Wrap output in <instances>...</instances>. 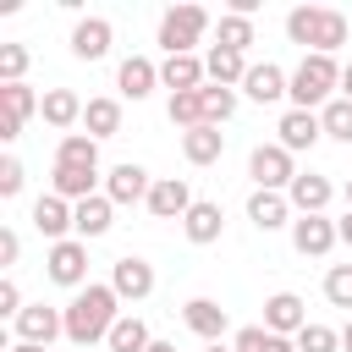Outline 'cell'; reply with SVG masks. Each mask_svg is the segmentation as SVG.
<instances>
[{"mask_svg": "<svg viewBox=\"0 0 352 352\" xmlns=\"http://www.w3.org/2000/svg\"><path fill=\"white\" fill-rule=\"evenodd\" d=\"M116 319H121V297H116V286H94V280H88V286L66 302V341H72V346L110 341Z\"/></svg>", "mask_w": 352, "mask_h": 352, "instance_id": "obj_1", "label": "cell"}, {"mask_svg": "<svg viewBox=\"0 0 352 352\" xmlns=\"http://www.w3.org/2000/svg\"><path fill=\"white\" fill-rule=\"evenodd\" d=\"M346 33H352L346 16L330 11V6H297V11H286V38L302 44L308 55H336L346 44Z\"/></svg>", "mask_w": 352, "mask_h": 352, "instance_id": "obj_2", "label": "cell"}, {"mask_svg": "<svg viewBox=\"0 0 352 352\" xmlns=\"http://www.w3.org/2000/svg\"><path fill=\"white\" fill-rule=\"evenodd\" d=\"M341 88V66H336V55H302L297 60V72H292V110H324L330 104V94Z\"/></svg>", "mask_w": 352, "mask_h": 352, "instance_id": "obj_3", "label": "cell"}, {"mask_svg": "<svg viewBox=\"0 0 352 352\" xmlns=\"http://www.w3.org/2000/svg\"><path fill=\"white\" fill-rule=\"evenodd\" d=\"M209 33V11L204 6H170L160 16V50L165 55H192V44Z\"/></svg>", "mask_w": 352, "mask_h": 352, "instance_id": "obj_4", "label": "cell"}, {"mask_svg": "<svg viewBox=\"0 0 352 352\" xmlns=\"http://www.w3.org/2000/svg\"><path fill=\"white\" fill-rule=\"evenodd\" d=\"M44 275H50L55 286H72V292H82V286H88V242H82V236L50 242V253H44Z\"/></svg>", "mask_w": 352, "mask_h": 352, "instance_id": "obj_5", "label": "cell"}, {"mask_svg": "<svg viewBox=\"0 0 352 352\" xmlns=\"http://www.w3.org/2000/svg\"><path fill=\"white\" fill-rule=\"evenodd\" d=\"M248 176H253V187H264V192H286V187L297 182V165H292V154H286L280 143H258V148L248 154Z\"/></svg>", "mask_w": 352, "mask_h": 352, "instance_id": "obj_6", "label": "cell"}, {"mask_svg": "<svg viewBox=\"0 0 352 352\" xmlns=\"http://www.w3.org/2000/svg\"><path fill=\"white\" fill-rule=\"evenodd\" d=\"M44 99L28 88V82H0V138L11 143V138H22V121L38 110Z\"/></svg>", "mask_w": 352, "mask_h": 352, "instance_id": "obj_7", "label": "cell"}, {"mask_svg": "<svg viewBox=\"0 0 352 352\" xmlns=\"http://www.w3.org/2000/svg\"><path fill=\"white\" fill-rule=\"evenodd\" d=\"M336 242H341L336 220H324V214H297V220H292V248H297L302 258H324Z\"/></svg>", "mask_w": 352, "mask_h": 352, "instance_id": "obj_8", "label": "cell"}, {"mask_svg": "<svg viewBox=\"0 0 352 352\" xmlns=\"http://www.w3.org/2000/svg\"><path fill=\"white\" fill-rule=\"evenodd\" d=\"M110 286H116V297H121V302H143V297L154 292V264H148V258H138V253H126V258H116V264H110Z\"/></svg>", "mask_w": 352, "mask_h": 352, "instance_id": "obj_9", "label": "cell"}, {"mask_svg": "<svg viewBox=\"0 0 352 352\" xmlns=\"http://www.w3.org/2000/svg\"><path fill=\"white\" fill-rule=\"evenodd\" d=\"M192 204H198V198H192V187H187L182 176H160V182L148 187V214H154V220H187Z\"/></svg>", "mask_w": 352, "mask_h": 352, "instance_id": "obj_10", "label": "cell"}, {"mask_svg": "<svg viewBox=\"0 0 352 352\" xmlns=\"http://www.w3.org/2000/svg\"><path fill=\"white\" fill-rule=\"evenodd\" d=\"M264 330L297 341V336L308 330V308H302V297H297V292H275V297L264 302Z\"/></svg>", "mask_w": 352, "mask_h": 352, "instance_id": "obj_11", "label": "cell"}, {"mask_svg": "<svg viewBox=\"0 0 352 352\" xmlns=\"http://www.w3.org/2000/svg\"><path fill=\"white\" fill-rule=\"evenodd\" d=\"M55 336H66V314H55L50 302H28L16 314V341H33V346H50Z\"/></svg>", "mask_w": 352, "mask_h": 352, "instance_id": "obj_12", "label": "cell"}, {"mask_svg": "<svg viewBox=\"0 0 352 352\" xmlns=\"http://www.w3.org/2000/svg\"><path fill=\"white\" fill-rule=\"evenodd\" d=\"M275 132H280V148L286 154H302V148H314L324 138V121H319V110H286Z\"/></svg>", "mask_w": 352, "mask_h": 352, "instance_id": "obj_13", "label": "cell"}, {"mask_svg": "<svg viewBox=\"0 0 352 352\" xmlns=\"http://www.w3.org/2000/svg\"><path fill=\"white\" fill-rule=\"evenodd\" d=\"M110 38H116V28H110L104 16H77V28H72V55H77V60H104V55H110Z\"/></svg>", "mask_w": 352, "mask_h": 352, "instance_id": "obj_14", "label": "cell"}, {"mask_svg": "<svg viewBox=\"0 0 352 352\" xmlns=\"http://www.w3.org/2000/svg\"><path fill=\"white\" fill-rule=\"evenodd\" d=\"M148 187H154V182H148V170H143V165H132V160H126V165H116V170L104 176V198H110V204H148Z\"/></svg>", "mask_w": 352, "mask_h": 352, "instance_id": "obj_15", "label": "cell"}, {"mask_svg": "<svg viewBox=\"0 0 352 352\" xmlns=\"http://www.w3.org/2000/svg\"><path fill=\"white\" fill-rule=\"evenodd\" d=\"M286 198H292V209H297V214H324V209H330V198H336V187H330V176L297 170V182L286 187Z\"/></svg>", "mask_w": 352, "mask_h": 352, "instance_id": "obj_16", "label": "cell"}, {"mask_svg": "<svg viewBox=\"0 0 352 352\" xmlns=\"http://www.w3.org/2000/svg\"><path fill=\"white\" fill-rule=\"evenodd\" d=\"M182 319H187V330H192L204 346H214V341L226 336V324H231V319H226V308H220L214 297H192V302L182 308Z\"/></svg>", "mask_w": 352, "mask_h": 352, "instance_id": "obj_17", "label": "cell"}, {"mask_svg": "<svg viewBox=\"0 0 352 352\" xmlns=\"http://www.w3.org/2000/svg\"><path fill=\"white\" fill-rule=\"evenodd\" d=\"M248 220H253L258 231H280V226H292V198L253 187V192H248Z\"/></svg>", "mask_w": 352, "mask_h": 352, "instance_id": "obj_18", "label": "cell"}, {"mask_svg": "<svg viewBox=\"0 0 352 352\" xmlns=\"http://www.w3.org/2000/svg\"><path fill=\"white\" fill-rule=\"evenodd\" d=\"M33 231H38V236H50V242L77 236V231H72V204H66V198H55V192H44V198L33 204Z\"/></svg>", "mask_w": 352, "mask_h": 352, "instance_id": "obj_19", "label": "cell"}, {"mask_svg": "<svg viewBox=\"0 0 352 352\" xmlns=\"http://www.w3.org/2000/svg\"><path fill=\"white\" fill-rule=\"evenodd\" d=\"M116 88H121L126 99H148V94L160 88V66H154L148 55H126L121 72H116Z\"/></svg>", "mask_w": 352, "mask_h": 352, "instance_id": "obj_20", "label": "cell"}, {"mask_svg": "<svg viewBox=\"0 0 352 352\" xmlns=\"http://www.w3.org/2000/svg\"><path fill=\"white\" fill-rule=\"evenodd\" d=\"M286 88H292V77H286L275 60H258V66H248V77H242V94L258 99V104H275Z\"/></svg>", "mask_w": 352, "mask_h": 352, "instance_id": "obj_21", "label": "cell"}, {"mask_svg": "<svg viewBox=\"0 0 352 352\" xmlns=\"http://www.w3.org/2000/svg\"><path fill=\"white\" fill-rule=\"evenodd\" d=\"M110 214H116V204H110L104 192H94V198H82V204H72V231H77L82 242H94V236L110 231Z\"/></svg>", "mask_w": 352, "mask_h": 352, "instance_id": "obj_22", "label": "cell"}, {"mask_svg": "<svg viewBox=\"0 0 352 352\" xmlns=\"http://www.w3.org/2000/svg\"><path fill=\"white\" fill-rule=\"evenodd\" d=\"M182 231H187V242H192V248H209V242H220V231H226V214H220V204L198 198V204L187 209Z\"/></svg>", "mask_w": 352, "mask_h": 352, "instance_id": "obj_23", "label": "cell"}, {"mask_svg": "<svg viewBox=\"0 0 352 352\" xmlns=\"http://www.w3.org/2000/svg\"><path fill=\"white\" fill-rule=\"evenodd\" d=\"M160 82H165L170 94H192V88H204V82H209V72H204V60H198V55H165Z\"/></svg>", "mask_w": 352, "mask_h": 352, "instance_id": "obj_24", "label": "cell"}, {"mask_svg": "<svg viewBox=\"0 0 352 352\" xmlns=\"http://www.w3.org/2000/svg\"><path fill=\"white\" fill-rule=\"evenodd\" d=\"M94 182H99V170H88V165H55V170H50V192L66 198V204L94 198Z\"/></svg>", "mask_w": 352, "mask_h": 352, "instance_id": "obj_25", "label": "cell"}, {"mask_svg": "<svg viewBox=\"0 0 352 352\" xmlns=\"http://www.w3.org/2000/svg\"><path fill=\"white\" fill-rule=\"evenodd\" d=\"M82 110H88V104H82L72 88H50V94H44V104H38V116H44L55 132H72V126L82 121Z\"/></svg>", "mask_w": 352, "mask_h": 352, "instance_id": "obj_26", "label": "cell"}, {"mask_svg": "<svg viewBox=\"0 0 352 352\" xmlns=\"http://www.w3.org/2000/svg\"><path fill=\"white\" fill-rule=\"evenodd\" d=\"M248 66H253L248 55H236V50H220V44L204 55V72H209V82H214V88H236V82L248 77Z\"/></svg>", "mask_w": 352, "mask_h": 352, "instance_id": "obj_27", "label": "cell"}, {"mask_svg": "<svg viewBox=\"0 0 352 352\" xmlns=\"http://www.w3.org/2000/svg\"><path fill=\"white\" fill-rule=\"evenodd\" d=\"M182 154H187V165H214L226 154V132L220 126H192V132H182Z\"/></svg>", "mask_w": 352, "mask_h": 352, "instance_id": "obj_28", "label": "cell"}, {"mask_svg": "<svg viewBox=\"0 0 352 352\" xmlns=\"http://www.w3.org/2000/svg\"><path fill=\"white\" fill-rule=\"evenodd\" d=\"M82 126H88V138H94V143L116 138V132H121V104H116V99H88Z\"/></svg>", "mask_w": 352, "mask_h": 352, "instance_id": "obj_29", "label": "cell"}, {"mask_svg": "<svg viewBox=\"0 0 352 352\" xmlns=\"http://www.w3.org/2000/svg\"><path fill=\"white\" fill-rule=\"evenodd\" d=\"M104 346H110V352H148V346H154V336H148V324H143L138 314H121Z\"/></svg>", "mask_w": 352, "mask_h": 352, "instance_id": "obj_30", "label": "cell"}, {"mask_svg": "<svg viewBox=\"0 0 352 352\" xmlns=\"http://www.w3.org/2000/svg\"><path fill=\"white\" fill-rule=\"evenodd\" d=\"M55 165H88V170H99V143L88 132H66L55 143Z\"/></svg>", "mask_w": 352, "mask_h": 352, "instance_id": "obj_31", "label": "cell"}, {"mask_svg": "<svg viewBox=\"0 0 352 352\" xmlns=\"http://www.w3.org/2000/svg\"><path fill=\"white\" fill-rule=\"evenodd\" d=\"M214 44H220V50H236V55H248V44H253V16H236V11H226V16L214 22Z\"/></svg>", "mask_w": 352, "mask_h": 352, "instance_id": "obj_32", "label": "cell"}, {"mask_svg": "<svg viewBox=\"0 0 352 352\" xmlns=\"http://www.w3.org/2000/svg\"><path fill=\"white\" fill-rule=\"evenodd\" d=\"M170 121L182 126V132H192V126H209L204 121V88H192V94H170Z\"/></svg>", "mask_w": 352, "mask_h": 352, "instance_id": "obj_33", "label": "cell"}, {"mask_svg": "<svg viewBox=\"0 0 352 352\" xmlns=\"http://www.w3.org/2000/svg\"><path fill=\"white\" fill-rule=\"evenodd\" d=\"M236 116V88H214V82H204V121L209 126H226Z\"/></svg>", "mask_w": 352, "mask_h": 352, "instance_id": "obj_34", "label": "cell"}, {"mask_svg": "<svg viewBox=\"0 0 352 352\" xmlns=\"http://www.w3.org/2000/svg\"><path fill=\"white\" fill-rule=\"evenodd\" d=\"M319 121H324V138L352 143V99H330V104L319 110Z\"/></svg>", "mask_w": 352, "mask_h": 352, "instance_id": "obj_35", "label": "cell"}, {"mask_svg": "<svg viewBox=\"0 0 352 352\" xmlns=\"http://www.w3.org/2000/svg\"><path fill=\"white\" fill-rule=\"evenodd\" d=\"M324 302L352 314V264H330L324 270Z\"/></svg>", "mask_w": 352, "mask_h": 352, "instance_id": "obj_36", "label": "cell"}, {"mask_svg": "<svg viewBox=\"0 0 352 352\" xmlns=\"http://www.w3.org/2000/svg\"><path fill=\"white\" fill-rule=\"evenodd\" d=\"M297 352H341V330H330V324H308V330L297 336Z\"/></svg>", "mask_w": 352, "mask_h": 352, "instance_id": "obj_37", "label": "cell"}, {"mask_svg": "<svg viewBox=\"0 0 352 352\" xmlns=\"http://www.w3.org/2000/svg\"><path fill=\"white\" fill-rule=\"evenodd\" d=\"M28 72V44H0V82H22Z\"/></svg>", "mask_w": 352, "mask_h": 352, "instance_id": "obj_38", "label": "cell"}, {"mask_svg": "<svg viewBox=\"0 0 352 352\" xmlns=\"http://www.w3.org/2000/svg\"><path fill=\"white\" fill-rule=\"evenodd\" d=\"M22 182H28L22 160H16V154H6V160H0V198H16V192H22Z\"/></svg>", "mask_w": 352, "mask_h": 352, "instance_id": "obj_39", "label": "cell"}, {"mask_svg": "<svg viewBox=\"0 0 352 352\" xmlns=\"http://www.w3.org/2000/svg\"><path fill=\"white\" fill-rule=\"evenodd\" d=\"M264 346H270V330L264 324H242L236 341H231V352H264Z\"/></svg>", "mask_w": 352, "mask_h": 352, "instance_id": "obj_40", "label": "cell"}, {"mask_svg": "<svg viewBox=\"0 0 352 352\" xmlns=\"http://www.w3.org/2000/svg\"><path fill=\"white\" fill-rule=\"evenodd\" d=\"M22 308H28V302H22V292H16V280L6 275V280H0V314H6L11 324H16V314H22Z\"/></svg>", "mask_w": 352, "mask_h": 352, "instance_id": "obj_41", "label": "cell"}, {"mask_svg": "<svg viewBox=\"0 0 352 352\" xmlns=\"http://www.w3.org/2000/svg\"><path fill=\"white\" fill-rule=\"evenodd\" d=\"M16 258H22V236L6 226V231H0V264H6V275L16 270Z\"/></svg>", "mask_w": 352, "mask_h": 352, "instance_id": "obj_42", "label": "cell"}, {"mask_svg": "<svg viewBox=\"0 0 352 352\" xmlns=\"http://www.w3.org/2000/svg\"><path fill=\"white\" fill-rule=\"evenodd\" d=\"M264 352H297V341H292V336H270V346H264Z\"/></svg>", "mask_w": 352, "mask_h": 352, "instance_id": "obj_43", "label": "cell"}, {"mask_svg": "<svg viewBox=\"0 0 352 352\" xmlns=\"http://www.w3.org/2000/svg\"><path fill=\"white\" fill-rule=\"evenodd\" d=\"M336 231H341V242H346V248H352V209H346V214H341V220H336Z\"/></svg>", "mask_w": 352, "mask_h": 352, "instance_id": "obj_44", "label": "cell"}, {"mask_svg": "<svg viewBox=\"0 0 352 352\" xmlns=\"http://www.w3.org/2000/svg\"><path fill=\"white\" fill-rule=\"evenodd\" d=\"M341 99H352V60L341 66Z\"/></svg>", "mask_w": 352, "mask_h": 352, "instance_id": "obj_45", "label": "cell"}, {"mask_svg": "<svg viewBox=\"0 0 352 352\" xmlns=\"http://www.w3.org/2000/svg\"><path fill=\"white\" fill-rule=\"evenodd\" d=\"M6 352H50V346H33V341H11Z\"/></svg>", "mask_w": 352, "mask_h": 352, "instance_id": "obj_46", "label": "cell"}, {"mask_svg": "<svg viewBox=\"0 0 352 352\" xmlns=\"http://www.w3.org/2000/svg\"><path fill=\"white\" fill-rule=\"evenodd\" d=\"M341 352H352V319L341 324Z\"/></svg>", "mask_w": 352, "mask_h": 352, "instance_id": "obj_47", "label": "cell"}, {"mask_svg": "<svg viewBox=\"0 0 352 352\" xmlns=\"http://www.w3.org/2000/svg\"><path fill=\"white\" fill-rule=\"evenodd\" d=\"M148 352H176V346H170V341H154V346H148Z\"/></svg>", "mask_w": 352, "mask_h": 352, "instance_id": "obj_48", "label": "cell"}, {"mask_svg": "<svg viewBox=\"0 0 352 352\" xmlns=\"http://www.w3.org/2000/svg\"><path fill=\"white\" fill-rule=\"evenodd\" d=\"M341 192H346V209H352V176H346V187H341Z\"/></svg>", "mask_w": 352, "mask_h": 352, "instance_id": "obj_49", "label": "cell"}, {"mask_svg": "<svg viewBox=\"0 0 352 352\" xmlns=\"http://www.w3.org/2000/svg\"><path fill=\"white\" fill-rule=\"evenodd\" d=\"M204 352H231V346H220V341H214V346H204Z\"/></svg>", "mask_w": 352, "mask_h": 352, "instance_id": "obj_50", "label": "cell"}]
</instances>
